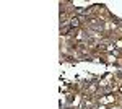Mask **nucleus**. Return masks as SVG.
I'll use <instances>...</instances> for the list:
<instances>
[{
  "mask_svg": "<svg viewBox=\"0 0 122 109\" xmlns=\"http://www.w3.org/2000/svg\"><path fill=\"white\" fill-rule=\"evenodd\" d=\"M121 93H122V88H121Z\"/></svg>",
  "mask_w": 122,
  "mask_h": 109,
  "instance_id": "2",
  "label": "nucleus"
},
{
  "mask_svg": "<svg viewBox=\"0 0 122 109\" xmlns=\"http://www.w3.org/2000/svg\"><path fill=\"white\" fill-rule=\"evenodd\" d=\"M78 25H80V18H76V16H75V18L70 20V26H72V28H73V26H78Z\"/></svg>",
  "mask_w": 122,
  "mask_h": 109,
  "instance_id": "1",
  "label": "nucleus"
}]
</instances>
